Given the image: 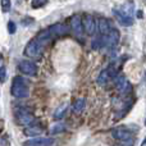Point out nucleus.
<instances>
[{
    "instance_id": "bb28decb",
    "label": "nucleus",
    "mask_w": 146,
    "mask_h": 146,
    "mask_svg": "<svg viewBox=\"0 0 146 146\" xmlns=\"http://www.w3.org/2000/svg\"><path fill=\"white\" fill-rule=\"evenodd\" d=\"M0 59H1V55H0Z\"/></svg>"
},
{
    "instance_id": "a211bd4d",
    "label": "nucleus",
    "mask_w": 146,
    "mask_h": 146,
    "mask_svg": "<svg viewBox=\"0 0 146 146\" xmlns=\"http://www.w3.org/2000/svg\"><path fill=\"white\" fill-rule=\"evenodd\" d=\"M41 132H42V128H40L38 126H31L25 128V135L27 136H36V135H40Z\"/></svg>"
},
{
    "instance_id": "f3484780",
    "label": "nucleus",
    "mask_w": 146,
    "mask_h": 146,
    "mask_svg": "<svg viewBox=\"0 0 146 146\" xmlns=\"http://www.w3.org/2000/svg\"><path fill=\"white\" fill-rule=\"evenodd\" d=\"M67 109H68V105L67 104H62L60 106L56 108V110L54 111V118L55 119H62L67 113Z\"/></svg>"
},
{
    "instance_id": "a878e982",
    "label": "nucleus",
    "mask_w": 146,
    "mask_h": 146,
    "mask_svg": "<svg viewBox=\"0 0 146 146\" xmlns=\"http://www.w3.org/2000/svg\"><path fill=\"white\" fill-rule=\"evenodd\" d=\"M137 15H139V18H142V10H139V12H137Z\"/></svg>"
},
{
    "instance_id": "9b49d317",
    "label": "nucleus",
    "mask_w": 146,
    "mask_h": 146,
    "mask_svg": "<svg viewBox=\"0 0 146 146\" xmlns=\"http://www.w3.org/2000/svg\"><path fill=\"white\" fill-rule=\"evenodd\" d=\"M71 26H72V30L74 31L76 35H82L83 33V27H82V19H81V15L74 14L71 18Z\"/></svg>"
},
{
    "instance_id": "6e6552de",
    "label": "nucleus",
    "mask_w": 146,
    "mask_h": 146,
    "mask_svg": "<svg viewBox=\"0 0 146 146\" xmlns=\"http://www.w3.org/2000/svg\"><path fill=\"white\" fill-rule=\"evenodd\" d=\"M111 136L114 137L115 140H121V141H127V140H131L132 136H133V133H132L129 129L127 128H122V127H119V128H114L111 129Z\"/></svg>"
},
{
    "instance_id": "0eeeda50",
    "label": "nucleus",
    "mask_w": 146,
    "mask_h": 146,
    "mask_svg": "<svg viewBox=\"0 0 146 146\" xmlns=\"http://www.w3.org/2000/svg\"><path fill=\"white\" fill-rule=\"evenodd\" d=\"M15 115H17V121L21 124H23V126H28V124L33 123V121H35V117L31 113H28L27 110H25V109L17 110L15 111Z\"/></svg>"
},
{
    "instance_id": "5701e85b",
    "label": "nucleus",
    "mask_w": 146,
    "mask_h": 146,
    "mask_svg": "<svg viewBox=\"0 0 146 146\" xmlns=\"http://www.w3.org/2000/svg\"><path fill=\"white\" fill-rule=\"evenodd\" d=\"M5 78H7V68L0 67V82H4Z\"/></svg>"
},
{
    "instance_id": "1a4fd4ad",
    "label": "nucleus",
    "mask_w": 146,
    "mask_h": 146,
    "mask_svg": "<svg viewBox=\"0 0 146 146\" xmlns=\"http://www.w3.org/2000/svg\"><path fill=\"white\" fill-rule=\"evenodd\" d=\"M53 144H54V140L49 139V137H35V139H31L25 142V145L27 146H45V145H53Z\"/></svg>"
},
{
    "instance_id": "f03ea898",
    "label": "nucleus",
    "mask_w": 146,
    "mask_h": 146,
    "mask_svg": "<svg viewBox=\"0 0 146 146\" xmlns=\"http://www.w3.org/2000/svg\"><path fill=\"white\" fill-rule=\"evenodd\" d=\"M42 50H44V45H41L36 38H33L32 41H30V42L27 44L23 54H25L26 56H28V58L38 59L41 56V54H42Z\"/></svg>"
},
{
    "instance_id": "4468645a",
    "label": "nucleus",
    "mask_w": 146,
    "mask_h": 146,
    "mask_svg": "<svg viewBox=\"0 0 146 146\" xmlns=\"http://www.w3.org/2000/svg\"><path fill=\"white\" fill-rule=\"evenodd\" d=\"M51 33H50V31L49 30H46V31H42V32H40L38 33V36L37 37H36V40L38 41V42L41 44V45H44L45 46L46 44L49 42V41H50V38H51Z\"/></svg>"
},
{
    "instance_id": "f257e3e1",
    "label": "nucleus",
    "mask_w": 146,
    "mask_h": 146,
    "mask_svg": "<svg viewBox=\"0 0 146 146\" xmlns=\"http://www.w3.org/2000/svg\"><path fill=\"white\" fill-rule=\"evenodd\" d=\"M28 81L25 80L23 77H15L13 80V85H12V95L14 98L18 99H23V98H28L30 95V88H28Z\"/></svg>"
},
{
    "instance_id": "dca6fc26",
    "label": "nucleus",
    "mask_w": 146,
    "mask_h": 146,
    "mask_svg": "<svg viewBox=\"0 0 146 146\" xmlns=\"http://www.w3.org/2000/svg\"><path fill=\"white\" fill-rule=\"evenodd\" d=\"M110 73H109L108 69H104L103 72L99 74V77H98V83L99 85H106V83L109 82V80H110Z\"/></svg>"
},
{
    "instance_id": "39448f33",
    "label": "nucleus",
    "mask_w": 146,
    "mask_h": 146,
    "mask_svg": "<svg viewBox=\"0 0 146 146\" xmlns=\"http://www.w3.org/2000/svg\"><path fill=\"white\" fill-rule=\"evenodd\" d=\"M115 77V86H117V88L119 90V92H122V94H131V91H132V86H131V83L128 82V81L124 78V76H114Z\"/></svg>"
},
{
    "instance_id": "f8f14e48",
    "label": "nucleus",
    "mask_w": 146,
    "mask_h": 146,
    "mask_svg": "<svg viewBox=\"0 0 146 146\" xmlns=\"http://www.w3.org/2000/svg\"><path fill=\"white\" fill-rule=\"evenodd\" d=\"M48 30L50 31L51 35L62 36V35H66L67 31H68V28H67L64 25H62V23H56V25H53L51 27H49Z\"/></svg>"
},
{
    "instance_id": "20e7f679",
    "label": "nucleus",
    "mask_w": 146,
    "mask_h": 146,
    "mask_svg": "<svg viewBox=\"0 0 146 146\" xmlns=\"http://www.w3.org/2000/svg\"><path fill=\"white\" fill-rule=\"evenodd\" d=\"M113 13L115 15L117 21L119 22V25L124 26V27H129V26L133 25V18L132 15L126 14L124 12H122L121 9H113Z\"/></svg>"
},
{
    "instance_id": "cd10ccee",
    "label": "nucleus",
    "mask_w": 146,
    "mask_h": 146,
    "mask_svg": "<svg viewBox=\"0 0 146 146\" xmlns=\"http://www.w3.org/2000/svg\"><path fill=\"white\" fill-rule=\"evenodd\" d=\"M0 131H1V128H0Z\"/></svg>"
},
{
    "instance_id": "ddd939ff",
    "label": "nucleus",
    "mask_w": 146,
    "mask_h": 146,
    "mask_svg": "<svg viewBox=\"0 0 146 146\" xmlns=\"http://www.w3.org/2000/svg\"><path fill=\"white\" fill-rule=\"evenodd\" d=\"M110 22L106 18H99V31H100L101 35H106L110 31Z\"/></svg>"
},
{
    "instance_id": "423d86ee",
    "label": "nucleus",
    "mask_w": 146,
    "mask_h": 146,
    "mask_svg": "<svg viewBox=\"0 0 146 146\" xmlns=\"http://www.w3.org/2000/svg\"><path fill=\"white\" fill-rule=\"evenodd\" d=\"M18 68H19V71L22 72L23 74H27V76H36V73H37V66L30 60L19 62Z\"/></svg>"
},
{
    "instance_id": "aec40b11",
    "label": "nucleus",
    "mask_w": 146,
    "mask_h": 146,
    "mask_svg": "<svg viewBox=\"0 0 146 146\" xmlns=\"http://www.w3.org/2000/svg\"><path fill=\"white\" fill-rule=\"evenodd\" d=\"M66 129V127L62 126V124H56V126H53L50 128V133H59V132H63Z\"/></svg>"
},
{
    "instance_id": "b1692460",
    "label": "nucleus",
    "mask_w": 146,
    "mask_h": 146,
    "mask_svg": "<svg viewBox=\"0 0 146 146\" xmlns=\"http://www.w3.org/2000/svg\"><path fill=\"white\" fill-rule=\"evenodd\" d=\"M44 4H46L45 0H33L32 3V8H38V7H42Z\"/></svg>"
},
{
    "instance_id": "7ed1b4c3",
    "label": "nucleus",
    "mask_w": 146,
    "mask_h": 146,
    "mask_svg": "<svg viewBox=\"0 0 146 146\" xmlns=\"http://www.w3.org/2000/svg\"><path fill=\"white\" fill-rule=\"evenodd\" d=\"M104 36L105 37L103 40V46H106L108 49H113L118 45V42H119V31L118 30L110 28V31Z\"/></svg>"
},
{
    "instance_id": "393cba45",
    "label": "nucleus",
    "mask_w": 146,
    "mask_h": 146,
    "mask_svg": "<svg viewBox=\"0 0 146 146\" xmlns=\"http://www.w3.org/2000/svg\"><path fill=\"white\" fill-rule=\"evenodd\" d=\"M32 23H33V19H32V18L26 17L25 19H22V25H23V26H30V25H32Z\"/></svg>"
},
{
    "instance_id": "2eb2a0df",
    "label": "nucleus",
    "mask_w": 146,
    "mask_h": 146,
    "mask_svg": "<svg viewBox=\"0 0 146 146\" xmlns=\"http://www.w3.org/2000/svg\"><path fill=\"white\" fill-rule=\"evenodd\" d=\"M85 106H86L85 99H77V100L73 103L72 109H73V111H74V113H81V111L85 109Z\"/></svg>"
},
{
    "instance_id": "412c9836",
    "label": "nucleus",
    "mask_w": 146,
    "mask_h": 146,
    "mask_svg": "<svg viewBox=\"0 0 146 146\" xmlns=\"http://www.w3.org/2000/svg\"><path fill=\"white\" fill-rule=\"evenodd\" d=\"M101 46H103V40H101V38H98V40L92 41V49L94 50H99Z\"/></svg>"
},
{
    "instance_id": "4be33fe9",
    "label": "nucleus",
    "mask_w": 146,
    "mask_h": 146,
    "mask_svg": "<svg viewBox=\"0 0 146 146\" xmlns=\"http://www.w3.org/2000/svg\"><path fill=\"white\" fill-rule=\"evenodd\" d=\"M8 31H9V33H12V35L17 31V26H15V23L12 22V21L8 22Z\"/></svg>"
},
{
    "instance_id": "9d476101",
    "label": "nucleus",
    "mask_w": 146,
    "mask_h": 146,
    "mask_svg": "<svg viewBox=\"0 0 146 146\" xmlns=\"http://www.w3.org/2000/svg\"><path fill=\"white\" fill-rule=\"evenodd\" d=\"M82 27L87 35H92L94 31H95V19H94L92 15H86L85 19L82 21Z\"/></svg>"
},
{
    "instance_id": "6ab92c4d",
    "label": "nucleus",
    "mask_w": 146,
    "mask_h": 146,
    "mask_svg": "<svg viewBox=\"0 0 146 146\" xmlns=\"http://www.w3.org/2000/svg\"><path fill=\"white\" fill-rule=\"evenodd\" d=\"M1 3V10L4 13H8L10 10V0H0Z\"/></svg>"
}]
</instances>
